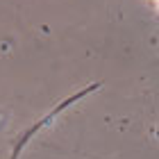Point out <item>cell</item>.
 <instances>
[{"label":"cell","instance_id":"1","mask_svg":"<svg viewBox=\"0 0 159 159\" xmlns=\"http://www.w3.org/2000/svg\"><path fill=\"white\" fill-rule=\"evenodd\" d=\"M155 5H157V9H159V0H155Z\"/></svg>","mask_w":159,"mask_h":159}]
</instances>
